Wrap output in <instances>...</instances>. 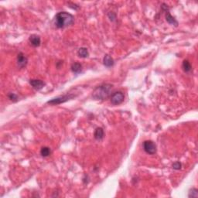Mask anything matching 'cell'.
Instances as JSON below:
<instances>
[{
    "mask_svg": "<svg viewBox=\"0 0 198 198\" xmlns=\"http://www.w3.org/2000/svg\"><path fill=\"white\" fill-rule=\"evenodd\" d=\"M53 23L56 27L63 29L74 24V16L67 12H60L55 16Z\"/></svg>",
    "mask_w": 198,
    "mask_h": 198,
    "instance_id": "1",
    "label": "cell"
},
{
    "mask_svg": "<svg viewBox=\"0 0 198 198\" xmlns=\"http://www.w3.org/2000/svg\"><path fill=\"white\" fill-rule=\"evenodd\" d=\"M112 91V85L103 84L98 86L92 93V98L95 100H105L108 98Z\"/></svg>",
    "mask_w": 198,
    "mask_h": 198,
    "instance_id": "2",
    "label": "cell"
},
{
    "mask_svg": "<svg viewBox=\"0 0 198 198\" xmlns=\"http://www.w3.org/2000/svg\"><path fill=\"white\" fill-rule=\"evenodd\" d=\"M75 97H76V96L74 95H73V94H68V95H63V96H59V97L51 99V101H47V104L53 105H60V104L64 103L66 101H69V100L74 98Z\"/></svg>",
    "mask_w": 198,
    "mask_h": 198,
    "instance_id": "3",
    "label": "cell"
},
{
    "mask_svg": "<svg viewBox=\"0 0 198 198\" xmlns=\"http://www.w3.org/2000/svg\"><path fill=\"white\" fill-rule=\"evenodd\" d=\"M143 150L146 153L153 155L156 152V145L153 141L146 140L143 142Z\"/></svg>",
    "mask_w": 198,
    "mask_h": 198,
    "instance_id": "4",
    "label": "cell"
},
{
    "mask_svg": "<svg viewBox=\"0 0 198 198\" xmlns=\"http://www.w3.org/2000/svg\"><path fill=\"white\" fill-rule=\"evenodd\" d=\"M125 95L122 91H117L112 94L111 96V102L112 105H120L124 101Z\"/></svg>",
    "mask_w": 198,
    "mask_h": 198,
    "instance_id": "5",
    "label": "cell"
},
{
    "mask_svg": "<svg viewBox=\"0 0 198 198\" xmlns=\"http://www.w3.org/2000/svg\"><path fill=\"white\" fill-rule=\"evenodd\" d=\"M28 58L23 53H19L17 55V65L19 68H25L27 65Z\"/></svg>",
    "mask_w": 198,
    "mask_h": 198,
    "instance_id": "6",
    "label": "cell"
},
{
    "mask_svg": "<svg viewBox=\"0 0 198 198\" xmlns=\"http://www.w3.org/2000/svg\"><path fill=\"white\" fill-rule=\"evenodd\" d=\"M30 84L35 90H37V91L42 89L46 85L44 81H43L41 80H37V79H31V80H30Z\"/></svg>",
    "mask_w": 198,
    "mask_h": 198,
    "instance_id": "7",
    "label": "cell"
},
{
    "mask_svg": "<svg viewBox=\"0 0 198 198\" xmlns=\"http://www.w3.org/2000/svg\"><path fill=\"white\" fill-rule=\"evenodd\" d=\"M29 40H30L32 46H35V47L39 46L40 45V43H41V39H40V36L36 35V34H32V35H30Z\"/></svg>",
    "mask_w": 198,
    "mask_h": 198,
    "instance_id": "8",
    "label": "cell"
},
{
    "mask_svg": "<svg viewBox=\"0 0 198 198\" xmlns=\"http://www.w3.org/2000/svg\"><path fill=\"white\" fill-rule=\"evenodd\" d=\"M103 63L104 65L107 67V68H111L114 65V60L110 55L106 54L103 58Z\"/></svg>",
    "mask_w": 198,
    "mask_h": 198,
    "instance_id": "9",
    "label": "cell"
},
{
    "mask_svg": "<svg viewBox=\"0 0 198 198\" xmlns=\"http://www.w3.org/2000/svg\"><path fill=\"white\" fill-rule=\"evenodd\" d=\"M166 20H167V23H170V25L175 26H178V22L177 21V19H176L173 16H171V14L170 13L169 11L166 12Z\"/></svg>",
    "mask_w": 198,
    "mask_h": 198,
    "instance_id": "10",
    "label": "cell"
},
{
    "mask_svg": "<svg viewBox=\"0 0 198 198\" xmlns=\"http://www.w3.org/2000/svg\"><path fill=\"white\" fill-rule=\"evenodd\" d=\"M71 71L75 74H80L82 71V65L80 63L75 62L71 65Z\"/></svg>",
    "mask_w": 198,
    "mask_h": 198,
    "instance_id": "11",
    "label": "cell"
},
{
    "mask_svg": "<svg viewBox=\"0 0 198 198\" xmlns=\"http://www.w3.org/2000/svg\"><path fill=\"white\" fill-rule=\"evenodd\" d=\"M104 135H105V132H104V130L102 128H97L95 129V133H94V136H95V139L97 140H101L104 138Z\"/></svg>",
    "mask_w": 198,
    "mask_h": 198,
    "instance_id": "12",
    "label": "cell"
},
{
    "mask_svg": "<svg viewBox=\"0 0 198 198\" xmlns=\"http://www.w3.org/2000/svg\"><path fill=\"white\" fill-rule=\"evenodd\" d=\"M182 68H183V70L184 71V72L189 73V72L191 71L192 70L191 63H190V62L188 60H184L183 62V64H182Z\"/></svg>",
    "mask_w": 198,
    "mask_h": 198,
    "instance_id": "13",
    "label": "cell"
},
{
    "mask_svg": "<svg viewBox=\"0 0 198 198\" xmlns=\"http://www.w3.org/2000/svg\"><path fill=\"white\" fill-rule=\"evenodd\" d=\"M78 55L79 57H81V58H86L89 56V53L88 49L85 48V47H81L78 50Z\"/></svg>",
    "mask_w": 198,
    "mask_h": 198,
    "instance_id": "14",
    "label": "cell"
},
{
    "mask_svg": "<svg viewBox=\"0 0 198 198\" xmlns=\"http://www.w3.org/2000/svg\"><path fill=\"white\" fill-rule=\"evenodd\" d=\"M51 149L49 147H46V146H44V147H43L40 150V154H41V156H43V157H47L51 155Z\"/></svg>",
    "mask_w": 198,
    "mask_h": 198,
    "instance_id": "15",
    "label": "cell"
},
{
    "mask_svg": "<svg viewBox=\"0 0 198 198\" xmlns=\"http://www.w3.org/2000/svg\"><path fill=\"white\" fill-rule=\"evenodd\" d=\"M188 197H189L197 198L198 197V190H197L196 188H192V189H190V191H189Z\"/></svg>",
    "mask_w": 198,
    "mask_h": 198,
    "instance_id": "16",
    "label": "cell"
},
{
    "mask_svg": "<svg viewBox=\"0 0 198 198\" xmlns=\"http://www.w3.org/2000/svg\"><path fill=\"white\" fill-rule=\"evenodd\" d=\"M172 167H173V169H174V170H179L181 169L182 164H181V162H179L177 161V162H175L174 163H173Z\"/></svg>",
    "mask_w": 198,
    "mask_h": 198,
    "instance_id": "17",
    "label": "cell"
},
{
    "mask_svg": "<svg viewBox=\"0 0 198 198\" xmlns=\"http://www.w3.org/2000/svg\"><path fill=\"white\" fill-rule=\"evenodd\" d=\"M8 97H9V98L13 101H16L17 99H18L17 95H16V94H14V93H9V94L8 95Z\"/></svg>",
    "mask_w": 198,
    "mask_h": 198,
    "instance_id": "18",
    "label": "cell"
},
{
    "mask_svg": "<svg viewBox=\"0 0 198 198\" xmlns=\"http://www.w3.org/2000/svg\"><path fill=\"white\" fill-rule=\"evenodd\" d=\"M68 5H69L71 8H72L73 9H75V10H78V9H79V6H78V5L72 3V2H68Z\"/></svg>",
    "mask_w": 198,
    "mask_h": 198,
    "instance_id": "19",
    "label": "cell"
},
{
    "mask_svg": "<svg viewBox=\"0 0 198 198\" xmlns=\"http://www.w3.org/2000/svg\"><path fill=\"white\" fill-rule=\"evenodd\" d=\"M108 16H109L110 19H111L112 21H114V20H115V18H116L115 14H114V13H112V12L108 13Z\"/></svg>",
    "mask_w": 198,
    "mask_h": 198,
    "instance_id": "20",
    "label": "cell"
}]
</instances>
